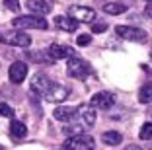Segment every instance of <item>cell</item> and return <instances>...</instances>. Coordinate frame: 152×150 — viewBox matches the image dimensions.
Segmentation results:
<instances>
[{"instance_id":"44dd1931","label":"cell","mask_w":152,"mask_h":150,"mask_svg":"<svg viewBox=\"0 0 152 150\" xmlns=\"http://www.w3.org/2000/svg\"><path fill=\"white\" fill-rule=\"evenodd\" d=\"M140 140H150L152 138V123H144L140 127V132H139Z\"/></svg>"},{"instance_id":"4fadbf2b","label":"cell","mask_w":152,"mask_h":150,"mask_svg":"<svg viewBox=\"0 0 152 150\" xmlns=\"http://www.w3.org/2000/svg\"><path fill=\"white\" fill-rule=\"evenodd\" d=\"M26 6L31 14H37V16H45L53 10V2L49 0H27Z\"/></svg>"},{"instance_id":"52a82bcc","label":"cell","mask_w":152,"mask_h":150,"mask_svg":"<svg viewBox=\"0 0 152 150\" xmlns=\"http://www.w3.org/2000/svg\"><path fill=\"white\" fill-rule=\"evenodd\" d=\"M8 78L12 84H22L23 80L27 78V64L23 61H16L10 64V70H8Z\"/></svg>"},{"instance_id":"484cf974","label":"cell","mask_w":152,"mask_h":150,"mask_svg":"<svg viewBox=\"0 0 152 150\" xmlns=\"http://www.w3.org/2000/svg\"><path fill=\"white\" fill-rule=\"evenodd\" d=\"M144 14H146L148 18H152V2H148V6L144 8Z\"/></svg>"},{"instance_id":"5b68a950","label":"cell","mask_w":152,"mask_h":150,"mask_svg":"<svg viewBox=\"0 0 152 150\" xmlns=\"http://www.w3.org/2000/svg\"><path fill=\"white\" fill-rule=\"evenodd\" d=\"M68 16L70 18H74L76 22H84V23H90L96 20V10L94 8H88V6H70L68 8Z\"/></svg>"},{"instance_id":"7c38bea8","label":"cell","mask_w":152,"mask_h":150,"mask_svg":"<svg viewBox=\"0 0 152 150\" xmlns=\"http://www.w3.org/2000/svg\"><path fill=\"white\" fill-rule=\"evenodd\" d=\"M78 115L82 117V121H84L86 127H94V125H96L98 111H96V107L92 105V103H80V107H78Z\"/></svg>"},{"instance_id":"603a6c76","label":"cell","mask_w":152,"mask_h":150,"mask_svg":"<svg viewBox=\"0 0 152 150\" xmlns=\"http://www.w3.org/2000/svg\"><path fill=\"white\" fill-rule=\"evenodd\" d=\"M4 6L12 12H18L20 10V0H4Z\"/></svg>"},{"instance_id":"9c48e42d","label":"cell","mask_w":152,"mask_h":150,"mask_svg":"<svg viewBox=\"0 0 152 150\" xmlns=\"http://www.w3.org/2000/svg\"><path fill=\"white\" fill-rule=\"evenodd\" d=\"M47 55L51 57V61H61V59H70L74 57V49L68 45L53 43L51 47H47Z\"/></svg>"},{"instance_id":"2e32d148","label":"cell","mask_w":152,"mask_h":150,"mask_svg":"<svg viewBox=\"0 0 152 150\" xmlns=\"http://www.w3.org/2000/svg\"><path fill=\"white\" fill-rule=\"evenodd\" d=\"M102 142L107 144V146H117V144L123 142V137H121V132H117V131H105L102 135Z\"/></svg>"},{"instance_id":"d4e9b609","label":"cell","mask_w":152,"mask_h":150,"mask_svg":"<svg viewBox=\"0 0 152 150\" xmlns=\"http://www.w3.org/2000/svg\"><path fill=\"white\" fill-rule=\"evenodd\" d=\"M105 29H107L105 23H94V26H92V31H94V33H102V31H105Z\"/></svg>"},{"instance_id":"7402d4cb","label":"cell","mask_w":152,"mask_h":150,"mask_svg":"<svg viewBox=\"0 0 152 150\" xmlns=\"http://www.w3.org/2000/svg\"><path fill=\"white\" fill-rule=\"evenodd\" d=\"M0 115H2V117H14V109L8 105V103L0 102Z\"/></svg>"},{"instance_id":"30bf717a","label":"cell","mask_w":152,"mask_h":150,"mask_svg":"<svg viewBox=\"0 0 152 150\" xmlns=\"http://www.w3.org/2000/svg\"><path fill=\"white\" fill-rule=\"evenodd\" d=\"M68 94H70V90H68L66 86L53 84L49 90H47V94H45V100L51 102V103H61V102H64V100L68 97Z\"/></svg>"},{"instance_id":"7a4b0ae2","label":"cell","mask_w":152,"mask_h":150,"mask_svg":"<svg viewBox=\"0 0 152 150\" xmlns=\"http://www.w3.org/2000/svg\"><path fill=\"white\" fill-rule=\"evenodd\" d=\"M66 72L70 78H76V80H84L86 76L90 74V64L86 61L78 57H70L66 62Z\"/></svg>"},{"instance_id":"ffe728a7","label":"cell","mask_w":152,"mask_h":150,"mask_svg":"<svg viewBox=\"0 0 152 150\" xmlns=\"http://www.w3.org/2000/svg\"><path fill=\"white\" fill-rule=\"evenodd\" d=\"M139 102L140 103H150L152 102V86H144V88H140Z\"/></svg>"},{"instance_id":"8fae6325","label":"cell","mask_w":152,"mask_h":150,"mask_svg":"<svg viewBox=\"0 0 152 150\" xmlns=\"http://www.w3.org/2000/svg\"><path fill=\"white\" fill-rule=\"evenodd\" d=\"M90 103H92L96 109H109V107H113V103H115V96L109 94V92H98V94L92 96Z\"/></svg>"},{"instance_id":"3957f363","label":"cell","mask_w":152,"mask_h":150,"mask_svg":"<svg viewBox=\"0 0 152 150\" xmlns=\"http://www.w3.org/2000/svg\"><path fill=\"white\" fill-rule=\"evenodd\" d=\"M96 140L90 135H76V137H68L64 142V150H94Z\"/></svg>"},{"instance_id":"e0dca14e","label":"cell","mask_w":152,"mask_h":150,"mask_svg":"<svg viewBox=\"0 0 152 150\" xmlns=\"http://www.w3.org/2000/svg\"><path fill=\"white\" fill-rule=\"evenodd\" d=\"M10 135H12L14 138H23L27 135V127L22 123V121L12 119V123H10Z\"/></svg>"},{"instance_id":"cb8c5ba5","label":"cell","mask_w":152,"mask_h":150,"mask_svg":"<svg viewBox=\"0 0 152 150\" xmlns=\"http://www.w3.org/2000/svg\"><path fill=\"white\" fill-rule=\"evenodd\" d=\"M90 41H92V37L86 33V35H78V39H76V43L80 45V47H84V45H90Z\"/></svg>"},{"instance_id":"8992f818","label":"cell","mask_w":152,"mask_h":150,"mask_svg":"<svg viewBox=\"0 0 152 150\" xmlns=\"http://www.w3.org/2000/svg\"><path fill=\"white\" fill-rule=\"evenodd\" d=\"M0 43H8L14 47H29L31 45V37L23 33V31H12L10 35H0Z\"/></svg>"},{"instance_id":"9a60e30c","label":"cell","mask_w":152,"mask_h":150,"mask_svg":"<svg viewBox=\"0 0 152 150\" xmlns=\"http://www.w3.org/2000/svg\"><path fill=\"white\" fill-rule=\"evenodd\" d=\"M78 113V109H74V107H68V105H58L57 109L53 111V117L57 121H63V123H66V121H72L74 119V115Z\"/></svg>"},{"instance_id":"5bb4252c","label":"cell","mask_w":152,"mask_h":150,"mask_svg":"<svg viewBox=\"0 0 152 150\" xmlns=\"http://www.w3.org/2000/svg\"><path fill=\"white\" fill-rule=\"evenodd\" d=\"M78 23L74 18H70V16H57L55 18V26L58 27L61 31H66V33H72V31L78 29Z\"/></svg>"},{"instance_id":"4316f807","label":"cell","mask_w":152,"mask_h":150,"mask_svg":"<svg viewBox=\"0 0 152 150\" xmlns=\"http://www.w3.org/2000/svg\"><path fill=\"white\" fill-rule=\"evenodd\" d=\"M125 150H142V148H140V146H137V144H129Z\"/></svg>"},{"instance_id":"ba28073f","label":"cell","mask_w":152,"mask_h":150,"mask_svg":"<svg viewBox=\"0 0 152 150\" xmlns=\"http://www.w3.org/2000/svg\"><path fill=\"white\" fill-rule=\"evenodd\" d=\"M53 84H55V82H51V78L47 74L37 72V74H33V78H31V92L39 94V96H45L47 90H49Z\"/></svg>"},{"instance_id":"d6986e66","label":"cell","mask_w":152,"mask_h":150,"mask_svg":"<svg viewBox=\"0 0 152 150\" xmlns=\"http://www.w3.org/2000/svg\"><path fill=\"white\" fill-rule=\"evenodd\" d=\"M63 132L66 135V137H76V135H84V127H82V125L72 123V125H68V127H64V129H63Z\"/></svg>"},{"instance_id":"6da1fadb","label":"cell","mask_w":152,"mask_h":150,"mask_svg":"<svg viewBox=\"0 0 152 150\" xmlns=\"http://www.w3.org/2000/svg\"><path fill=\"white\" fill-rule=\"evenodd\" d=\"M14 27H18V29H47L49 23L47 20L37 16V14H27V16H18V18H14L12 22Z\"/></svg>"},{"instance_id":"277c9868","label":"cell","mask_w":152,"mask_h":150,"mask_svg":"<svg viewBox=\"0 0 152 150\" xmlns=\"http://www.w3.org/2000/svg\"><path fill=\"white\" fill-rule=\"evenodd\" d=\"M115 33L121 39L127 41H146V31L140 27H133V26H117Z\"/></svg>"},{"instance_id":"83f0119b","label":"cell","mask_w":152,"mask_h":150,"mask_svg":"<svg viewBox=\"0 0 152 150\" xmlns=\"http://www.w3.org/2000/svg\"><path fill=\"white\" fill-rule=\"evenodd\" d=\"M148 2H152V0H148Z\"/></svg>"},{"instance_id":"ac0fdd59","label":"cell","mask_w":152,"mask_h":150,"mask_svg":"<svg viewBox=\"0 0 152 150\" xmlns=\"http://www.w3.org/2000/svg\"><path fill=\"white\" fill-rule=\"evenodd\" d=\"M103 12L109 14V16H119V14L127 12V6L121 4V2H105L103 4Z\"/></svg>"}]
</instances>
